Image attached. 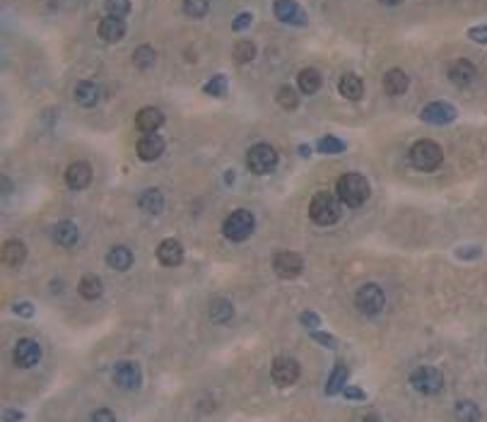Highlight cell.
Listing matches in <instances>:
<instances>
[{
	"instance_id": "cell-13",
	"label": "cell",
	"mask_w": 487,
	"mask_h": 422,
	"mask_svg": "<svg viewBox=\"0 0 487 422\" xmlns=\"http://www.w3.org/2000/svg\"><path fill=\"white\" fill-rule=\"evenodd\" d=\"M422 121L424 123H434V126H446L456 118V109L451 104H444V102H432L422 109Z\"/></svg>"
},
{
	"instance_id": "cell-27",
	"label": "cell",
	"mask_w": 487,
	"mask_h": 422,
	"mask_svg": "<svg viewBox=\"0 0 487 422\" xmlns=\"http://www.w3.org/2000/svg\"><path fill=\"white\" fill-rule=\"evenodd\" d=\"M54 239H56V244H60V246H73L75 241H78V227L68 220L58 222L54 230Z\"/></svg>"
},
{
	"instance_id": "cell-6",
	"label": "cell",
	"mask_w": 487,
	"mask_h": 422,
	"mask_svg": "<svg viewBox=\"0 0 487 422\" xmlns=\"http://www.w3.org/2000/svg\"><path fill=\"white\" fill-rule=\"evenodd\" d=\"M247 167L251 169L253 174H271L273 169L278 167V153L273 145L268 143H258L249 150L247 155Z\"/></svg>"
},
{
	"instance_id": "cell-7",
	"label": "cell",
	"mask_w": 487,
	"mask_h": 422,
	"mask_svg": "<svg viewBox=\"0 0 487 422\" xmlns=\"http://www.w3.org/2000/svg\"><path fill=\"white\" fill-rule=\"evenodd\" d=\"M354 304H357V309L362 311V314L367 316H374L379 314L381 309H384L386 304V297L384 292H381L379 285H362L357 290V295H354Z\"/></svg>"
},
{
	"instance_id": "cell-18",
	"label": "cell",
	"mask_w": 487,
	"mask_h": 422,
	"mask_svg": "<svg viewBox=\"0 0 487 422\" xmlns=\"http://www.w3.org/2000/svg\"><path fill=\"white\" fill-rule=\"evenodd\" d=\"M157 260L162 265H179L183 260V246L179 244L177 239H164L162 244L157 246Z\"/></svg>"
},
{
	"instance_id": "cell-16",
	"label": "cell",
	"mask_w": 487,
	"mask_h": 422,
	"mask_svg": "<svg viewBox=\"0 0 487 422\" xmlns=\"http://www.w3.org/2000/svg\"><path fill=\"white\" fill-rule=\"evenodd\" d=\"M89 181H92V167H89L87 162H73L65 169V184H68L73 191L87 188Z\"/></svg>"
},
{
	"instance_id": "cell-22",
	"label": "cell",
	"mask_w": 487,
	"mask_h": 422,
	"mask_svg": "<svg viewBox=\"0 0 487 422\" xmlns=\"http://www.w3.org/2000/svg\"><path fill=\"white\" fill-rule=\"evenodd\" d=\"M338 89H340V94H343L345 99L357 102V99H362V94H364V82L354 73H345L343 78H340V82H338Z\"/></svg>"
},
{
	"instance_id": "cell-36",
	"label": "cell",
	"mask_w": 487,
	"mask_h": 422,
	"mask_svg": "<svg viewBox=\"0 0 487 422\" xmlns=\"http://www.w3.org/2000/svg\"><path fill=\"white\" fill-rule=\"evenodd\" d=\"M345 379H348V369H345L343 364H338V367H335V372L330 374V379H328V393L340 391V388H343V384H345Z\"/></svg>"
},
{
	"instance_id": "cell-5",
	"label": "cell",
	"mask_w": 487,
	"mask_h": 422,
	"mask_svg": "<svg viewBox=\"0 0 487 422\" xmlns=\"http://www.w3.org/2000/svg\"><path fill=\"white\" fill-rule=\"evenodd\" d=\"M410 386H413L415 391L424 393V396H434V393L442 391L444 377H442V372H439L437 367L422 364V367H418L413 374H410Z\"/></svg>"
},
{
	"instance_id": "cell-31",
	"label": "cell",
	"mask_w": 487,
	"mask_h": 422,
	"mask_svg": "<svg viewBox=\"0 0 487 422\" xmlns=\"http://www.w3.org/2000/svg\"><path fill=\"white\" fill-rule=\"evenodd\" d=\"M210 10V0H183V12L188 17H205Z\"/></svg>"
},
{
	"instance_id": "cell-19",
	"label": "cell",
	"mask_w": 487,
	"mask_h": 422,
	"mask_svg": "<svg viewBox=\"0 0 487 422\" xmlns=\"http://www.w3.org/2000/svg\"><path fill=\"white\" fill-rule=\"evenodd\" d=\"M408 85H410L408 75H405L400 68H394V70H389L384 78V92L389 94V97H400V94L408 92Z\"/></svg>"
},
{
	"instance_id": "cell-2",
	"label": "cell",
	"mask_w": 487,
	"mask_h": 422,
	"mask_svg": "<svg viewBox=\"0 0 487 422\" xmlns=\"http://www.w3.org/2000/svg\"><path fill=\"white\" fill-rule=\"evenodd\" d=\"M309 217L321 227L335 225L340 220V198L333 196V193H316L311 198Z\"/></svg>"
},
{
	"instance_id": "cell-12",
	"label": "cell",
	"mask_w": 487,
	"mask_h": 422,
	"mask_svg": "<svg viewBox=\"0 0 487 422\" xmlns=\"http://www.w3.org/2000/svg\"><path fill=\"white\" fill-rule=\"evenodd\" d=\"M273 12L280 22L285 25H299L304 27L306 25V15L299 5H297L295 0H275V5H273Z\"/></svg>"
},
{
	"instance_id": "cell-29",
	"label": "cell",
	"mask_w": 487,
	"mask_h": 422,
	"mask_svg": "<svg viewBox=\"0 0 487 422\" xmlns=\"http://www.w3.org/2000/svg\"><path fill=\"white\" fill-rule=\"evenodd\" d=\"M155 60H157V54H155L152 46L143 44V46H138V49L133 51V63H135V68L148 70V68H152V65H155Z\"/></svg>"
},
{
	"instance_id": "cell-38",
	"label": "cell",
	"mask_w": 487,
	"mask_h": 422,
	"mask_svg": "<svg viewBox=\"0 0 487 422\" xmlns=\"http://www.w3.org/2000/svg\"><path fill=\"white\" fill-rule=\"evenodd\" d=\"M456 415L461 417V420H477L480 417V412H477V408L473 406V403H458L456 406Z\"/></svg>"
},
{
	"instance_id": "cell-42",
	"label": "cell",
	"mask_w": 487,
	"mask_h": 422,
	"mask_svg": "<svg viewBox=\"0 0 487 422\" xmlns=\"http://www.w3.org/2000/svg\"><path fill=\"white\" fill-rule=\"evenodd\" d=\"M311 338L324 343L326 348H335V338H330V335H326V333H311Z\"/></svg>"
},
{
	"instance_id": "cell-32",
	"label": "cell",
	"mask_w": 487,
	"mask_h": 422,
	"mask_svg": "<svg viewBox=\"0 0 487 422\" xmlns=\"http://www.w3.org/2000/svg\"><path fill=\"white\" fill-rule=\"evenodd\" d=\"M234 60L236 63H249V60L256 58V46L251 44V41H239V44L234 46Z\"/></svg>"
},
{
	"instance_id": "cell-35",
	"label": "cell",
	"mask_w": 487,
	"mask_h": 422,
	"mask_svg": "<svg viewBox=\"0 0 487 422\" xmlns=\"http://www.w3.org/2000/svg\"><path fill=\"white\" fill-rule=\"evenodd\" d=\"M106 12L113 17H126L131 12V0H106Z\"/></svg>"
},
{
	"instance_id": "cell-39",
	"label": "cell",
	"mask_w": 487,
	"mask_h": 422,
	"mask_svg": "<svg viewBox=\"0 0 487 422\" xmlns=\"http://www.w3.org/2000/svg\"><path fill=\"white\" fill-rule=\"evenodd\" d=\"M468 36H471V39H475L477 44H487V25L473 27V30H468Z\"/></svg>"
},
{
	"instance_id": "cell-11",
	"label": "cell",
	"mask_w": 487,
	"mask_h": 422,
	"mask_svg": "<svg viewBox=\"0 0 487 422\" xmlns=\"http://www.w3.org/2000/svg\"><path fill=\"white\" fill-rule=\"evenodd\" d=\"M271 377L278 386H292V384L299 379V364L290 357H280L273 362V369H271Z\"/></svg>"
},
{
	"instance_id": "cell-46",
	"label": "cell",
	"mask_w": 487,
	"mask_h": 422,
	"mask_svg": "<svg viewBox=\"0 0 487 422\" xmlns=\"http://www.w3.org/2000/svg\"><path fill=\"white\" fill-rule=\"evenodd\" d=\"M5 420H22L20 412H5Z\"/></svg>"
},
{
	"instance_id": "cell-25",
	"label": "cell",
	"mask_w": 487,
	"mask_h": 422,
	"mask_svg": "<svg viewBox=\"0 0 487 422\" xmlns=\"http://www.w3.org/2000/svg\"><path fill=\"white\" fill-rule=\"evenodd\" d=\"M99 87L94 82H89V80H84V82H78V87H75V99H78L80 107H94V104L99 102Z\"/></svg>"
},
{
	"instance_id": "cell-30",
	"label": "cell",
	"mask_w": 487,
	"mask_h": 422,
	"mask_svg": "<svg viewBox=\"0 0 487 422\" xmlns=\"http://www.w3.org/2000/svg\"><path fill=\"white\" fill-rule=\"evenodd\" d=\"M231 314H234V309H231V304L227 300H212L210 302V319L215 321V324H225V321H229Z\"/></svg>"
},
{
	"instance_id": "cell-45",
	"label": "cell",
	"mask_w": 487,
	"mask_h": 422,
	"mask_svg": "<svg viewBox=\"0 0 487 422\" xmlns=\"http://www.w3.org/2000/svg\"><path fill=\"white\" fill-rule=\"evenodd\" d=\"M345 396L348 398H364V393L359 388H345Z\"/></svg>"
},
{
	"instance_id": "cell-37",
	"label": "cell",
	"mask_w": 487,
	"mask_h": 422,
	"mask_svg": "<svg viewBox=\"0 0 487 422\" xmlns=\"http://www.w3.org/2000/svg\"><path fill=\"white\" fill-rule=\"evenodd\" d=\"M203 89H205L207 94H212V97H225L227 94V80L222 78V75H215V78H212Z\"/></svg>"
},
{
	"instance_id": "cell-28",
	"label": "cell",
	"mask_w": 487,
	"mask_h": 422,
	"mask_svg": "<svg viewBox=\"0 0 487 422\" xmlns=\"http://www.w3.org/2000/svg\"><path fill=\"white\" fill-rule=\"evenodd\" d=\"M102 292H104V285L97 275H84V278L80 280V295H82L84 300H99Z\"/></svg>"
},
{
	"instance_id": "cell-14",
	"label": "cell",
	"mask_w": 487,
	"mask_h": 422,
	"mask_svg": "<svg viewBox=\"0 0 487 422\" xmlns=\"http://www.w3.org/2000/svg\"><path fill=\"white\" fill-rule=\"evenodd\" d=\"M135 153H138V157L143 162H155L164 153V140L159 135H155V133H145L138 140V145H135Z\"/></svg>"
},
{
	"instance_id": "cell-20",
	"label": "cell",
	"mask_w": 487,
	"mask_h": 422,
	"mask_svg": "<svg viewBox=\"0 0 487 422\" xmlns=\"http://www.w3.org/2000/svg\"><path fill=\"white\" fill-rule=\"evenodd\" d=\"M162 123H164V113L155 107L140 109L138 116H135V126H138V131H143V133H155Z\"/></svg>"
},
{
	"instance_id": "cell-9",
	"label": "cell",
	"mask_w": 487,
	"mask_h": 422,
	"mask_svg": "<svg viewBox=\"0 0 487 422\" xmlns=\"http://www.w3.org/2000/svg\"><path fill=\"white\" fill-rule=\"evenodd\" d=\"M12 359H15V364H17V367H22V369L34 367V364L41 359V348H39V343H36V340H32V338H22L20 343L15 345Z\"/></svg>"
},
{
	"instance_id": "cell-44",
	"label": "cell",
	"mask_w": 487,
	"mask_h": 422,
	"mask_svg": "<svg viewBox=\"0 0 487 422\" xmlns=\"http://www.w3.org/2000/svg\"><path fill=\"white\" fill-rule=\"evenodd\" d=\"M302 324H306V326H319V316H316V314H309V311H306V314H302Z\"/></svg>"
},
{
	"instance_id": "cell-24",
	"label": "cell",
	"mask_w": 487,
	"mask_h": 422,
	"mask_svg": "<svg viewBox=\"0 0 487 422\" xmlns=\"http://www.w3.org/2000/svg\"><path fill=\"white\" fill-rule=\"evenodd\" d=\"M106 263L111 265L113 270H128L131 265H133V254H131V249H126V246H113L111 251H109L106 256Z\"/></svg>"
},
{
	"instance_id": "cell-1",
	"label": "cell",
	"mask_w": 487,
	"mask_h": 422,
	"mask_svg": "<svg viewBox=\"0 0 487 422\" xmlns=\"http://www.w3.org/2000/svg\"><path fill=\"white\" fill-rule=\"evenodd\" d=\"M338 198L350 208H359L367 198H370L372 188H370V181L362 177V174H345L340 177L338 181Z\"/></svg>"
},
{
	"instance_id": "cell-10",
	"label": "cell",
	"mask_w": 487,
	"mask_h": 422,
	"mask_svg": "<svg viewBox=\"0 0 487 422\" xmlns=\"http://www.w3.org/2000/svg\"><path fill=\"white\" fill-rule=\"evenodd\" d=\"M113 384L121 388H138L143 384V372L135 362H118L113 367Z\"/></svg>"
},
{
	"instance_id": "cell-8",
	"label": "cell",
	"mask_w": 487,
	"mask_h": 422,
	"mask_svg": "<svg viewBox=\"0 0 487 422\" xmlns=\"http://www.w3.org/2000/svg\"><path fill=\"white\" fill-rule=\"evenodd\" d=\"M273 270H275L280 278L292 280L304 270V260H302V256L292 254V251H280V254L273 256Z\"/></svg>"
},
{
	"instance_id": "cell-33",
	"label": "cell",
	"mask_w": 487,
	"mask_h": 422,
	"mask_svg": "<svg viewBox=\"0 0 487 422\" xmlns=\"http://www.w3.org/2000/svg\"><path fill=\"white\" fill-rule=\"evenodd\" d=\"M278 104H280L282 109H287V111H292V109H297V104H299V99H297V92L292 87H280L278 89Z\"/></svg>"
},
{
	"instance_id": "cell-23",
	"label": "cell",
	"mask_w": 487,
	"mask_h": 422,
	"mask_svg": "<svg viewBox=\"0 0 487 422\" xmlns=\"http://www.w3.org/2000/svg\"><path fill=\"white\" fill-rule=\"evenodd\" d=\"M138 206H140V210L150 212V215L162 212V208H164L162 191H157V188H148V191H143L140 193V198H138Z\"/></svg>"
},
{
	"instance_id": "cell-41",
	"label": "cell",
	"mask_w": 487,
	"mask_h": 422,
	"mask_svg": "<svg viewBox=\"0 0 487 422\" xmlns=\"http://www.w3.org/2000/svg\"><path fill=\"white\" fill-rule=\"evenodd\" d=\"M92 420H94V422H102V420L113 422V420H116V415H113L111 410H97V412L92 415Z\"/></svg>"
},
{
	"instance_id": "cell-40",
	"label": "cell",
	"mask_w": 487,
	"mask_h": 422,
	"mask_svg": "<svg viewBox=\"0 0 487 422\" xmlns=\"http://www.w3.org/2000/svg\"><path fill=\"white\" fill-rule=\"evenodd\" d=\"M249 25H251V15H249V12H241V15H236V20L231 22V30L241 32V30H247Z\"/></svg>"
},
{
	"instance_id": "cell-21",
	"label": "cell",
	"mask_w": 487,
	"mask_h": 422,
	"mask_svg": "<svg viewBox=\"0 0 487 422\" xmlns=\"http://www.w3.org/2000/svg\"><path fill=\"white\" fill-rule=\"evenodd\" d=\"M27 258V249L22 241L12 239V241H5L3 244V265L5 268H20Z\"/></svg>"
},
{
	"instance_id": "cell-47",
	"label": "cell",
	"mask_w": 487,
	"mask_h": 422,
	"mask_svg": "<svg viewBox=\"0 0 487 422\" xmlns=\"http://www.w3.org/2000/svg\"><path fill=\"white\" fill-rule=\"evenodd\" d=\"M381 3H384V5H400L403 0H381Z\"/></svg>"
},
{
	"instance_id": "cell-26",
	"label": "cell",
	"mask_w": 487,
	"mask_h": 422,
	"mask_svg": "<svg viewBox=\"0 0 487 422\" xmlns=\"http://www.w3.org/2000/svg\"><path fill=\"white\" fill-rule=\"evenodd\" d=\"M297 85H299V89L304 94H314L319 92L321 87V75L316 68H304L299 75H297Z\"/></svg>"
},
{
	"instance_id": "cell-43",
	"label": "cell",
	"mask_w": 487,
	"mask_h": 422,
	"mask_svg": "<svg viewBox=\"0 0 487 422\" xmlns=\"http://www.w3.org/2000/svg\"><path fill=\"white\" fill-rule=\"evenodd\" d=\"M15 311L20 316H32V314H34V307H32V304H15Z\"/></svg>"
},
{
	"instance_id": "cell-17",
	"label": "cell",
	"mask_w": 487,
	"mask_h": 422,
	"mask_svg": "<svg viewBox=\"0 0 487 422\" xmlns=\"http://www.w3.org/2000/svg\"><path fill=\"white\" fill-rule=\"evenodd\" d=\"M449 78H451V82L458 85V87H468V85L475 82L477 70H475V65H473L471 60L458 58L456 63L449 68Z\"/></svg>"
},
{
	"instance_id": "cell-34",
	"label": "cell",
	"mask_w": 487,
	"mask_h": 422,
	"mask_svg": "<svg viewBox=\"0 0 487 422\" xmlns=\"http://www.w3.org/2000/svg\"><path fill=\"white\" fill-rule=\"evenodd\" d=\"M316 150H319V153H330V155H335V153H343V150H345V143H340V140H338L335 135H326V137H321L319 143H316Z\"/></svg>"
},
{
	"instance_id": "cell-4",
	"label": "cell",
	"mask_w": 487,
	"mask_h": 422,
	"mask_svg": "<svg viewBox=\"0 0 487 422\" xmlns=\"http://www.w3.org/2000/svg\"><path fill=\"white\" fill-rule=\"evenodd\" d=\"M253 227H256V220L249 210H234L222 225V232L229 241H247L249 236L253 234Z\"/></svg>"
},
{
	"instance_id": "cell-3",
	"label": "cell",
	"mask_w": 487,
	"mask_h": 422,
	"mask_svg": "<svg viewBox=\"0 0 487 422\" xmlns=\"http://www.w3.org/2000/svg\"><path fill=\"white\" fill-rule=\"evenodd\" d=\"M444 153L434 140H418L410 148V164L420 172H434L442 164Z\"/></svg>"
},
{
	"instance_id": "cell-15",
	"label": "cell",
	"mask_w": 487,
	"mask_h": 422,
	"mask_svg": "<svg viewBox=\"0 0 487 422\" xmlns=\"http://www.w3.org/2000/svg\"><path fill=\"white\" fill-rule=\"evenodd\" d=\"M97 34H99V39L109 41V44H116V41H121L126 36L124 17H113V15L104 17V20L99 22V27H97Z\"/></svg>"
}]
</instances>
